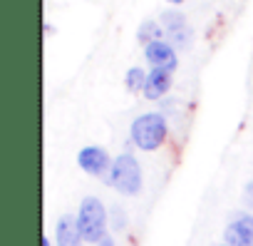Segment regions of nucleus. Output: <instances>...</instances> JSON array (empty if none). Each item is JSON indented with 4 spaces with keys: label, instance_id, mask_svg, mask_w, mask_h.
I'll return each mask as SVG.
<instances>
[{
    "label": "nucleus",
    "instance_id": "1",
    "mask_svg": "<svg viewBox=\"0 0 253 246\" xmlns=\"http://www.w3.org/2000/svg\"><path fill=\"white\" fill-rule=\"evenodd\" d=\"M77 226L82 234V241L87 244H99L107 236V226H109V211L104 209V204L97 197H84L77 211Z\"/></svg>",
    "mask_w": 253,
    "mask_h": 246
},
{
    "label": "nucleus",
    "instance_id": "2",
    "mask_svg": "<svg viewBox=\"0 0 253 246\" xmlns=\"http://www.w3.org/2000/svg\"><path fill=\"white\" fill-rule=\"evenodd\" d=\"M169 135V127H167V119L164 114L159 112H147L142 117H137L129 127V137L134 142V147H139L142 152H154L164 145Z\"/></svg>",
    "mask_w": 253,
    "mask_h": 246
},
{
    "label": "nucleus",
    "instance_id": "3",
    "mask_svg": "<svg viewBox=\"0 0 253 246\" xmlns=\"http://www.w3.org/2000/svg\"><path fill=\"white\" fill-rule=\"evenodd\" d=\"M107 184L124 197H137L142 192V167H139V162L126 152L114 157L112 169L107 174Z\"/></svg>",
    "mask_w": 253,
    "mask_h": 246
},
{
    "label": "nucleus",
    "instance_id": "4",
    "mask_svg": "<svg viewBox=\"0 0 253 246\" xmlns=\"http://www.w3.org/2000/svg\"><path fill=\"white\" fill-rule=\"evenodd\" d=\"M162 28H164V35H167V43L176 50H189L194 45V30L191 25L186 23V15L179 13V10H164L162 18H159Z\"/></svg>",
    "mask_w": 253,
    "mask_h": 246
},
{
    "label": "nucleus",
    "instance_id": "5",
    "mask_svg": "<svg viewBox=\"0 0 253 246\" xmlns=\"http://www.w3.org/2000/svg\"><path fill=\"white\" fill-rule=\"evenodd\" d=\"M223 241L228 246H253V214L238 211L223 229Z\"/></svg>",
    "mask_w": 253,
    "mask_h": 246
},
{
    "label": "nucleus",
    "instance_id": "6",
    "mask_svg": "<svg viewBox=\"0 0 253 246\" xmlns=\"http://www.w3.org/2000/svg\"><path fill=\"white\" fill-rule=\"evenodd\" d=\"M112 157L107 154V149L104 147H84V149H80V154H77V164H80V169L82 172H87L89 177H104L107 179V174H109V169H112Z\"/></svg>",
    "mask_w": 253,
    "mask_h": 246
},
{
    "label": "nucleus",
    "instance_id": "7",
    "mask_svg": "<svg viewBox=\"0 0 253 246\" xmlns=\"http://www.w3.org/2000/svg\"><path fill=\"white\" fill-rule=\"evenodd\" d=\"M144 57H147V62L152 65V70H167V72H174L176 65H179L176 50H174L167 40H157V43L147 45V48H144Z\"/></svg>",
    "mask_w": 253,
    "mask_h": 246
},
{
    "label": "nucleus",
    "instance_id": "8",
    "mask_svg": "<svg viewBox=\"0 0 253 246\" xmlns=\"http://www.w3.org/2000/svg\"><path fill=\"white\" fill-rule=\"evenodd\" d=\"M82 234L77 226V216L72 214H62L55 224V244L57 246H80Z\"/></svg>",
    "mask_w": 253,
    "mask_h": 246
},
{
    "label": "nucleus",
    "instance_id": "9",
    "mask_svg": "<svg viewBox=\"0 0 253 246\" xmlns=\"http://www.w3.org/2000/svg\"><path fill=\"white\" fill-rule=\"evenodd\" d=\"M171 87V72L167 70H152L147 75V85H144V95L147 99H159L169 92Z\"/></svg>",
    "mask_w": 253,
    "mask_h": 246
},
{
    "label": "nucleus",
    "instance_id": "10",
    "mask_svg": "<svg viewBox=\"0 0 253 246\" xmlns=\"http://www.w3.org/2000/svg\"><path fill=\"white\" fill-rule=\"evenodd\" d=\"M162 35H164V28H162L159 20H144V23L139 25V30H137V38H139V43H144V45H152V43L162 40Z\"/></svg>",
    "mask_w": 253,
    "mask_h": 246
},
{
    "label": "nucleus",
    "instance_id": "11",
    "mask_svg": "<svg viewBox=\"0 0 253 246\" xmlns=\"http://www.w3.org/2000/svg\"><path fill=\"white\" fill-rule=\"evenodd\" d=\"M144 85H147V72L142 67H129L126 70V87L132 92H144Z\"/></svg>",
    "mask_w": 253,
    "mask_h": 246
},
{
    "label": "nucleus",
    "instance_id": "12",
    "mask_svg": "<svg viewBox=\"0 0 253 246\" xmlns=\"http://www.w3.org/2000/svg\"><path fill=\"white\" fill-rule=\"evenodd\" d=\"M109 224H112L114 231H122V229L126 226V214H124L122 206H112V209H109Z\"/></svg>",
    "mask_w": 253,
    "mask_h": 246
},
{
    "label": "nucleus",
    "instance_id": "13",
    "mask_svg": "<svg viewBox=\"0 0 253 246\" xmlns=\"http://www.w3.org/2000/svg\"><path fill=\"white\" fill-rule=\"evenodd\" d=\"M243 199H246V204L253 209V182H248L246 184V192H243Z\"/></svg>",
    "mask_w": 253,
    "mask_h": 246
},
{
    "label": "nucleus",
    "instance_id": "14",
    "mask_svg": "<svg viewBox=\"0 0 253 246\" xmlns=\"http://www.w3.org/2000/svg\"><path fill=\"white\" fill-rule=\"evenodd\" d=\"M97 246H114V239H112V236H104V239H102Z\"/></svg>",
    "mask_w": 253,
    "mask_h": 246
},
{
    "label": "nucleus",
    "instance_id": "15",
    "mask_svg": "<svg viewBox=\"0 0 253 246\" xmlns=\"http://www.w3.org/2000/svg\"><path fill=\"white\" fill-rule=\"evenodd\" d=\"M40 246H50V239H47V236H42V239H40Z\"/></svg>",
    "mask_w": 253,
    "mask_h": 246
},
{
    "label": "nucleus",
    "instance_id": "16",
    "mask_svg": "<svg viewBox=\"0 0 253 246\" xmlns=\"http://www.w3.org/2000/svg\"><path fill=\"white\" fill-rule=\"evenodd\" d=\"M169 3H174V5H179V3H184V0H169Z\"/></svg>",
    "mask_w": 253,
    "mask_h": 246
},
{
    "label": "nucleus",
    "instance_id": "17",
    "mask_svg": "<svg viewBox=\"0 0 253 246\" xmlns=\"http://www.w3.org/2000/svg\"><path fill=\"white\" fill-rule=\"evenodd\" d=\"M218 246H228V244H218Z\"/></svg>",
    "mask_w": 253,
    "mask_h": 246
}]
</instances>
